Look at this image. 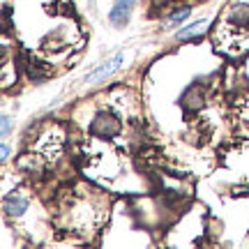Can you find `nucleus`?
<instances>
[{
    "mask_svg": "<svg viewBox=\"0 0 249 249\" xmlns=\"http://www.w3.org/2000/svg\"><path fill=\"white\" fill-rule=\"evenodd\" d=\"M92 129H95L97 134L111 136V134H116L118 129H120V123H118V120L111 116V113H99L97 120L92 123Z\"/></svg>",
    "mask_w": 249,
    "mask_h": 249,
    "instance_id": "7ed1b4c3",
    "label": "nucleus"
},
{
    "mask_svg": "<svg viewBox=\"0 0 249 249\" xmlns=\"http://www.w3.org/2000/svg\"><path fill=\"white\" fill-rule=\"evenodd\" d=\"M7 134H9V118L5 116L2 118V136H7Z\"/></svg>",
    "mask_w": 249,
    "mask_h": 249,
    "instance_id": "6e6552de",
    "label": "nucleus"
},
{
    "mask_svg": "<svg viewBox=\"0 0 249 249\" xmlns=\"http://www.w3.org/2000/svg\"><path fill=\"white\" fill-rule=\"evenodd\" d=\"M235 21H249V9L247 7H235L231 14Z\"/></svg>",
    "mask_w": 249,
    "mask_h": 249,
    "instance_id": "0eeeda50",
    "label": "nucleus"
},
{
    "mask_svg": "<svg viewBox=\"0 0 249 249\" xmlns=\"http://www.w3.org/2000/svg\"><path fill=\"white\" fill-rule=\"evenodd\" d=\"M205 33V21H196V23H189L187 28L178 30L176 37L178 39H196V37H201Z\"/></svg>",
    "mask_w": 249,
    "mask_h": 249,
    "instance_id": "20e7f679",
    "label": "nucleus"
},
{
    "mask_svg": "<svg viewBox=\"0 0 249 249\" xmlns=\"http://www.w3.org/2000/svg\"><path fill=\"white\" fill-rule=\"evenodd\" d=\"M26 208H28V201L26 198H5V210H7L9 214H21V213H26Z\"/></svg>",
    "mask_w": 249,
    "mask_h": 249,
    "instance_id": "39448f33",
    "label": "nucleus"
},
{
    "mask_svg": "<svg viewBox=\"0 0 249 249\" xmlns=\"http://www.w3.org/2000/svg\"><path fill=\"white\" fill-rule=\"evenodd\" d=\"M123 67V55H116L113 60H108L107 65H102L99 70H95L92 74H88L86 76V83H95V81H104L107 76H111L113 71H118Z\"/></svg>",
    "mask_w": 249,
    "mask_h": 249,
    "instance_id": "f257e3e1",
    "label": "nucleus"
},
{
    "mask_svg": "<svg viewBox=\"0 0 249 249\" xmlns=\"http://www.w3.org/2000/svg\"><path fill=\"white\" fill-rule=\"evenodd\" d=\"M7 157H9V145L2 143V160H7Z\"/></svg>",
    "mask_w": 249,
    "mask_h": 249,
    "instance_id": "1a4fd4ad",
    "label": "nucleus"
},
{
    "mask_svg": "<svg viewBox=\"0 0 249 249\" xmlns=\"http://www.w3.org/2000/svg\"><path fill=\"white\" fill-rule=\"evenodd\" d=\"M189 12H192L189 7H180V12H173V14L169 17V26H176V23H180V21H185V18L189 17Z\"/></svg>",
    "mask_w": 249,
    "mask_h": 249,
    "instance_id": "423d86ee",
    "label": "nucleus"
},
{
    "mask_svg": "<svg viewBox=\"0 0 249 249\" xmlns=\"http://www.w3.org/2000/svg\"><path fill=\"white\" fill-rule=\"evenodd\" d=\"M134 2H136V0H116V5H113V9H111V14H108L111 23H116V26L127 23V18H129V14H132Z\"/></svg>",
    "mask_w": 249,
    "mask_h": 249,
    "instance_id": "f03ea898",
    "label": "nucleus"
}]
</instances>
